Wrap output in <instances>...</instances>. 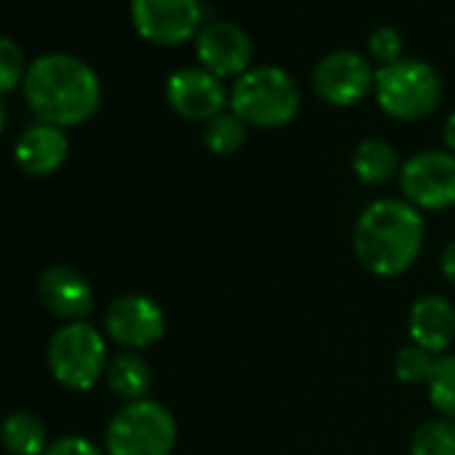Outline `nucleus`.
<instances>
[{
	"label": "nucleus",
	"mask_w": 455,
	"mask_h": 455,
	"mask_svg": "<svg viewBox=\"0 0 455 455\" xmlns=\"http://www.w3.org/2000/svg\"><path fill=\"white\" fill-rule=\"evenodd\" d=\"M30 110L52 126L68 129L89 121L102 102V86L92 65L73 54H44L25 76Z\"/></svg>",
	"instance_id": "1"
},
{
	"label": "nucleus",
	"mask_w": 455,
	"mask_h": 455,
	"mask_svg": "<svg viewBox=\"0 0 455 455\" xmlns=\"http://www.w3.org/2000/svg\"><path fill=\"white\" fill-rule=\"evenodd\" d=\"M426 225L420 212L399 198L370 204L354 228V252L375 276L404 274L423 250Z\"/></svg>",
	"instance_id": "2"
},
{
	"label": "nucleus",
	"mask_w": 455,
	"mask_h": 455,
	"mask_svg": "<svg viewBox=\"0 0 455 455\" xmlns=\"http://www.w3.org/2000/svg\"><path fill=\"white\" fill-rule=\"evenodd\" d=\"M228 105L250 126L279 129L298 116L300 89L282 68H255L236 78Z\"/></svg>",
	"instance_id": "3"
},
{
	"label": "nucleus",
	"mask_w": 455,
	"mask_h": 455,
	"mask_svg": "<svg viewBox=\"0 0 455 455\" xmlns=\"http://www.w3.org/2000/svg\"><path fill=\"white\" fill-rule=\"evenodd\" d=\"M177 444L174 415L153 399L129 402L105 431L108 455H172Z\"/></svg>",
	"instance_id": "4"
},
{
	"label": "nucleus",
	"mask_w": 455,
	"mask_h": 455,
	"mask_svg": "<svg viewBox=\"0 0 455 455\" xmlns=\"http://www.w3.org/2000/svg\"><path fill=\"white\" fill-rule=\"evenodd\" d=\"M375 97L383 113L399 121H418L436 110L442 81L436 70L420 60H399L375 73Z\"/></svg>",
	"instance_id": "5"
},
{
	"label": "nucleus",
	"mask_w": 455,
	"mask_h": 455,
	"mask_svg": "<svg viewBox=\"0 0 455 455\" xmlns=\"http://www.w3.org/2000/svg\"><path fill=\"white\" fill-rule=\"evenodd\" d=\"M49 370L54 380L70 391H89L108 370V346L89 322L60 327L49 343Z\"/></svg>",
	"instance_id": "6"
},
{
	"label": "nucleus",
	"mask_w": 455,
	"mask_h": 455,
	"mask_svg": "<svg viewBox=\"0 0 455 455\" xmlns=\"http://www.w3.org/2000/svg\"><path fill=\"white\" fill-rule=\"evenodd\" d=\"M399 185L415 209L455 206V156L447 150H423L399 169Z\"/></svg>",
	"instance_id": "7"
},
{
	"label": "nucleus",
	"mask_w": 455,
	"mask_h": 455,
	"mask_svg": "<svg viewBox=\"0 0 455 455\" xmlns=\"http://www.w3.org/2000/svg\"><path fill=\"white\" fill-rule=\"evenodd\" d=\"M134 30L156 46H177L198 36L201 4L198 0H132Z\"/></svg>",
	"instance_id": "8"
},
{
	"label": "nucleus",
	"mask_w": 455,
	"mask_h": 455,
	"mask_svg": "<svg viewBox=\"0 0 455 455\" xmlns=\"http://www.w3.org/2000/svg\"><path fill=\"white\" fill-rule=\"evenodd\" d=\"M314 89L319 100L332 108H351L375 89L370 62L356 52H332L314 70Z\"/></svg>",
	"instance_id": "9"
},
{
	"label": "nucleus",
	"mask_w": 455,
	"mask_h": 455,
	"mask_svg": "<svg viewBox=\"0 0 455 455\" xmlns=\"http://www.w3.org/2000/svg\"><path fill=\"white\" fill-rule=\"evenodd\" d=\"M105 332L124 348H148L164 338L166 316L153 298L124 295L105 311Z\"/></svg>",
	"instance_id": "10"
},
{
	"label": "nucleus",
	"mask_w": 455,
	"mask_h": 455,
	"mask_svg": "<svg viewBox=\"0 0 455 455\" xmlns=\"http://www.w3.org/2000/svg\"><path fill=\"white\" fill-rule=\"evenodd\" d=\"M196 57L217 78H242L252 62V41L234 22H212L196 36Z\"/></svg>",
	"instance_id": "11"
},
{
	"label": "nucleus",
	"mask_w": 455,
	"mask_h": 455,
	"mask_svg": "<svg viewBox=\"0 0 455 455\" xmlns=\"http://www.w3.org/2000/svg\"><path fill=\"white\" fill-rule=\"evenodd\" d=\"M166 100L172 110L188 121H212L228 105L225 86L204 68H182L166 81Z\"/></svg>",
	"instance_id": "12"
},
{
	"label": "nucleus",
	"mask_w": 455,
	"mask_h": 455,
	"mask_svg": "<svg viewBox=\"0 0 455 455\" xmlns=\"http://www.w3.org/2000/svg\"><path fill=\"white\" fill-rule=\"evenodd\" d=\"M41 303L68 322H86V316L94 311V292L86 276L70 266H54L49 268L38 282Z\"/></svg>",
	"instance_id": "13"
},
{
	"label": "nucleus",
	"mask_w": 455,
	"mask_h": 455,
	"mask_svg": "<svg viewBox=\"0 0 455 455\" xmlns=\"http://www.w3.org/2000/svg\"><path fill=\"white\" fill-rule=\"evenodd\" d=\"M70 153V142L60 126L52 124H33L28 126L14 148L17 164L33 174V177H49L54 174Z\"/></svg>",
	"instance_id": "14"
},
{
	"label": "nucleus",
	"mask_w": 455,
	"mask_h": 455,
	"mask_svg": "<svg viewBox=\"0 0 455 455\" xmlns=\"http://www.w3.org/2000/svg\"><path fill=\"white\" fill-rule=\"evenodd\" d=\"M410 338L428 354H444L455 338V308L442 295H426L410 308Z\"/></svg>",
	"instance_id": "15"
},
{
	"label": "nucleus",
	"mask_w": 455,
	"mask_h": 455,
	"mask_svg": "<svg viewBox=\"0 0 455 455\" xmlns=\"http://www.w3.org/2000/svg\"><path fill=\"white\" fill-rule=\"evenodd\" d=\"M105 383H108L113 396H118L129 404V402L148 399V391L153 386V375H150L148 362L140 354L126 351V354H118L116 359L108 362Z\"/></svg>",
	"instance_id": "16"
},
{
	"label": "nucleus",
	"mask_w": 455,
	"mask_h": 455,
	"mask_svg": "<svg viewBox=\"0 0 455 455\" xmlns=\"http://www.w3.org/2000/svg\"><path fill=\"white\" fill-rule=\"evenodd\" d=\"M0 444L12 455H44L49 450V434L36 412L20 410L0 423Z\"/></svg>",
	"instance_id": "17"
},
{
	"label": "nucleus",
	"mask_w": 455,
	"mask_h": 455,
	"mask_svg": "<svg viewBox=\"0 0 455 455\" xmlns=\"http://www.w3.org/2000/svg\"><path fill=\"white\" fill-rule=\"evenodd\" d=\"M354 174L367 185H383L399 172L396 150L383 140H364L354 150Z\"/></svg>",
	"instance_id": "18"
},
{
	"label": "nucleus",
	"mask_w": 455,
	"mask_h": 455,
	"mask_svg": "<svg viewBox=\"0 0 455 455\" xmlns=\"http://www.w3.org/2000/svg\"><path fill=\"white\" fill-rule=\"evenodd\" d=\"M247 140V124L231 110H222L204 126V145L217 156H231L236 153Z\"/></svg>",
	"instance_id": "19"
},
{
	"label": "nucleus",
	"mask_w": 455,
	"mask_h": 455,
	"mask_svg": "<svg viewBox=\"0 0 455 455\" xmlns=\"http://www.w3.org/2000/svg\"><path fill=\"white\" fill-rule=\"evenodd\" d=\"M410 455H455V420L436 418L420 423L410 439Z\"/></svg>",
	"instance_id": "20"
},
{
	"label": "nucleus",
	"mask_w": 455,
	"mask_h": 455,
	"mask_svg": "<svg viewBox=\"0 0 455 455\" xmlns=\"http://www.w3.org/2000/svg\"><path fill=\"white\" fill-rule=\"evenodd\" d=\"M428 399L442 418L455 420V354H442L434 359L428 378Z\"/></svg>",
	"instance_id": "21"
},
{
	"label": "nucleus",
	"mask_w": 455,
	"mask_h": 455,
	"mask_svg": "<svg viewBox=\"0 0 455 455\" xmlns=\"http://www.w3.org/2000/svg\"><path fill=\"white\" fill-rule=\"evenodd\" d=\"M434 370V354L423 351L420 346H404L394 359V372L402 383H428Z\"/></svg>",
	"instance_id": "22"
},
{
	"label": "nucleus",
	"mask_w": 455,
	"mask_h": 455,
	"mask_svg": "<svg viewBox=\"0 0 455 455\" xmlns=\"http://www.w3.org/2000/svg\"><path fill=\"white\" fill-rule=\"evenodd\" d=\"M25 76L28 65L22 49L12 38L0 36V94L14 92L20 84H25Z\"/></svg>",
	"instance_id": "23"
},
{
	"label": "nucleus",
	"mask_w": 455,
	"mask_h": 455,
	"mask_svg": "<svg viewBox=\"0 0 455 455\" xmlns=\"http://www.w3.org/2000/svg\"><path fill=\"white\" fill-rule=\"evenodd\" d=\"M402 49H404L402 36L394 28H380L370 38V54H372V60L380 62V68L399 62L402 60Z\"/></svg>",
	"instance_id": "24"
},
{
	"label": "nucleus",
	"mask_w": 455,
	"mask_h": 455,
	"mask_svg": "<svg viewBox=\"0 0 455 455\" xmlns=\"http://www.w3.org/2000/svg\"><path fill=\"white\" fill-rule=\"evenodd\" d=\"M44 455H102V450L86 436H62L52 442Z\"/></svg>",
	"instance_id": "25"
},
{
	"label": "nucleus",
	"mask_w": 455,
	"mask_h": 455,
	"mask_svg": "<svg viewBox=\"0 0 455 455\" xmlns=\"http://www.w3.org/2000/svg\"><path fill=\"white\" fill-rule=\"evenodd\" d=\"M442 274L450 284H455V242L447 244L442 252Z\"/></svg>",
	"instance_id": "26"
},
{
	"label": "nucleus",
	"mask_w": 455,
	"mask_h": 455,
	"mask_svg": "<svg viewBox=\"0 0 455 455\" xmlns=\"http://www.w3.org/2000/svg\"><path fill=\"white\" fill-rule=\"evenodd\" d=\"M442 137H444V145H447V153L455 156V113L444 121V129H442Z\"/></svg>",
	"instance_id": "27"
},
{
	"label": "nucleus",
	"mask_w": 455,
	"mask_h": 455,
	"mask_svg": "<svg viewBox=\"0 0 455 455\" xmlns=\"http://www.w3.org/2000/svg\"><path fill=\"white\" fill-rule=\"evenodd\" d=\"M6 129V110H4V102H0V134Z\"/></svg>",
	"instance_id": "28"
}]
</instances>
